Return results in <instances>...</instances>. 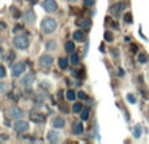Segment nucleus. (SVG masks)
Here are the masks:
<instances>
[{"label": "nucleus", "instance_id": "18", "mask_svg": "<svg viewBox=\"0 0 149 144\" xmlns=\"http://www.w3.org/2000/svg\"><path fill=\"white\" fill-rule=\"evenodd\" d=\"M143 135V129L140 124H137V126H135V130H134V136L136 138V139H139L140 136Z\"/></svg>", "mask_w": 149, "mask_h": 144}, {"label": "nucleus", "instance_id": "20", "mask_svg": "<svg viewBox=\"0 0 149 144\" xmlns=\"http://www.w3.org/2000/svg\"><path fill=\"white\" fill-rule=\"evenodd\" d=\"M65 97H67L68 101H74L76 97H77V94L73 92L72 89H70V90H67V93H65Z\"/></svg>", "mask_w": 149, "mask_h": 144}, {"label": "nucleus", "instance_id": "7", "mask_svg": "<svg viewBox=\"0 0 149 144\" xmlns=\"http://www.w3.org/2000/svg\"><path fill=\"white\" fill-rule=\"evenodd\" d=\"M42 7H43V9L49 13L55 12V10L58 9V4L55 0H45V1L42 3Z\"/></svg>", "mask_w": 149, "mask_h": 144}, {"label": "nucleus", "instance_id": "5", "mask_svg": "<svg viewBox=\"0 0 149 144\" xmlns=\"http://www.w3.org/2000/svg\"><path fill=\"white\" fill-rule=\"evenodd\" d=\"M38 62L42 68H49V67H51L52 63H54V58H52L51 55H42V57H39Z\"/></svg>", "mask_w": 149, "mask_h": 144}, {"label": "nucleus", "instance_id": "27", "mask_svg": "<svg viewBox=\"0 0 149 144\" xmlns=\"http://www.w3.org/2000/svg\"><path fill=\"white\" fill-rule=\"evenodd\" d=\"M89 118V110H81V119L82 121H86Z\"/></svg>", "mask_w": 149, "mask_h": 144}, {"label": "nucleus", "instance_id": "17", "mask_svg": "<svg viewBox=\"0 0 149 144\" xmlns=\"http://www.w3.org/2000/svg\"><path fill=\"white\" fill-rule=\"evenodd\" d=\"M58 64H59V68H62V70H65V68L68 67V59H67V58H59V62H58Z\"/></svg>", "mask_w": 149, "mask_h": 144}, {"label": "nucleus", "instance_id": "24", "mask_svg": "<svg viewBox=\"0 0 149 144\" xmlns=\"http://www.w3.org/2000/svg\"><path fill=\"white\" fill-rule=\"evenodd\" d=\"M46 47H47V50H56V42L54 41V39H51V41H49L47 42V45H46Z\"/></svg>", "mask_w": 149, "mask_h": 144}, {"label": "nucleus", "instance_id": "19", "mask_svg": "<svg viewBox=\"0 0 149 144\" xmlns=\"http://www.w3.org/2000/svg\"><path fill=\"white\" fill-rule=\"evenodd\" d=\"M137 62L141 63V64H145V63L148 62V57H147V54H144V52H140V54L137 55Z\"/></svg>", "mask_w": 149, "mask_h": 144}, {"label": "nucleus", "instance_id": "4", "mask_svg": "<svg viewBox=\"0 0 149 144\" xmlns=\"http://www.w3.org/2000/svg\"><path fill=\"white\" fill-rule=\"evenodd\" d=\"M25 71H26L25 63H20V62H18V63H16V64L12 67V72H10V73H12L13 77H20Z\"/></svg>", "mask_w": 149, "mask_h": 144}, {"label": "nucleus", "instance_id": "21", "mask_svg": "<svg viewBox=\"0 0 149 144\" xmlns=\"http://www.w3.org/2000/svg\"><path fill=\"white\" fill-rule=\"evenodd\" d=\"M82 110V103L81 102H74L72 106V111L73 113H81Z\"/></svg>", "mask_w": 149, "mask_h": 144}, {"label": "nucleus", "instance_id": "11", "mask_svg": "<svg viewBox=\"0 0 149 144\" xmlns=\"http://www.w3.org/2000/svg\"><path fill=\"white\" fill-rule=\"evenodd\" d=\"M47 140L50 143H58L60 140V134L56 131H49L47 134Z\"/></svg>", "mask_w": 149, "mask_h": 144}, {"label": "nucleus", "instance_id": "33", "mask_svg": "<svg viewBox=\"0 0 149 144\" xmlns=\"http://www.w3.org/2000/svg\"><path fill=\"white\" fill-rule=\"evenodd\" d=\"M68 1H71V3H76L77 0H68Z\"/></svg>", "mask_w": 149, "mask_h": 144}, {"label": "nucleus", "instance_id": "25", "mask_svg": "<svg viewBox=\"0 0 149 144\" xmlns=\"http://www.w3.org/2000/svg\"><path fill=\"white\" fill-rule=\"evenodd\" d=\"M7 89H8V85H7V82H4V81H0V94H4V93L7 92Z\"/></svg>", "mask_w": 149, "mask_h": 144}, {"label": "nucleus", "instance_id": "31", "mask_svg": "<svg viewBox=\"0 0 149 144\" xmlns=\"http://www.w3.org/2000/svg\"><path fill=\"white\" fill-rule=\"evenodd\" d=\"M85 5H88V7H92L93 4H94V0H84Z\"/></svg>", "mask_w": 149, "mask_h": 144}, {"label": "nucleus", "instance_id": "9", "mask_svg": "<svg viewBox=\"0 0 149 144\" xmlns=\"http://www.w3.org/2000/svg\"><path fill=\"white\" fill-rule=\"evenodd\" d=\"M24 17H25V21L28 24H30V25H33L34 22H36V13H34L33 9H29L25 12V15H24Z\"/></svg>", "mask_w": 149, "mask_h": 144}, {"label": "nucleus", "instance_id": "28", "mask_svg": "<svg viewBox=\"0 0 149 144\" xmlns=\"http://www.w3.org/2000/svg\"><path fill=\"white\" fill-rule=\"evenodd\" d=\"M127 100L130 101V103H136V97H135L132 93H130V94H127Z\"/></svg>", "mask_w": 149, "mask_h": 144}, {"label": "nucleus", "instance_id": "13", "mask_svg": "<svg viewBox=\"0 0 149 144\" xmlns=\"http://www.w3.org/2000/svg\"><path fill=\"white\" fill-rule=\"evenodd\" d=\"M52 126H54L55 129H63V127L65 126V121L62 117H56V118H54V121H52Z\"/></svg>", "mask_w": 149, "mask_h": 144}, {"label": "nucleus", "instance_id": "12", "mask_svg": "<svg viewBox=\"0 0 149 144\" xmlns=\"http://www.w3.org/2000/svg\"><path fill=\"white\" fill-rule=\"evenodd\" d=\"M72 132L74 135H81L82 132H84V124H82L81 122H76V123H73Z\"/></svg>", "mask_w": 149, "mask_h": 144}, {"label": "nucleus", "instance_id": "8", "mask_svg": "<svg viewBox=\"0 0 149 144\" xmlns=\"http://www.w3.org/2000/svg\"><path fill=\"white\" fill-rule=\"evenodd\" d=\"M33 82H34V75L33 73H28V75H25V76L21 79V85L25 87V88H29Z\"/></svg>", "mask_w": 149, "mask_h": 144}, {"label": "nucleus", "instance_id": "15", "mask_svg": "<svg viewBox=\"0 0 149 144\" xmlns=\"http://www.w3.org/2000/svg\"><path fill=\"white\" fill-rule=\"evenodd\" d=\"M30 119H31L33 122H37V123H39V122H43V121H45V117L41 115V114L31 113V114H30Z\"/></svg>", "mask_w": 149, "mask_h": 144}, {"label": "nucleus", "instance_id": "23", "mask_svg": "<svg viewBox=\"0 0 149 144\" xmlns=\"http://www.w3.org/2000/svg\"><path fill=\"white\" fill-rule=\"evenodd\" d=\"M79 62H80V57L76 52H72V55H71V63L73 66H76V64H79Z\"/></svg>", "mask_w": 149, "mask_h": 144}, {"label": "nucleus", "instance_id": "2", "mask_svg": "<svg viewBox=\"0 0 149 144\" xmlns=\"http://www.w3.org/2000/svg\"><path fill=\"white\" fill-rule=\"evenodd\" d=\"M13 45L18 50H25L29 46V39L26 36H16L13 38Z\"/></svg>", "mask_w": 149, "mask_h": 144}, {"label": "nucleus", "instance_id": "29", "mask_svg": "<svg viewBox=\"0 0 149 144\" xmlns=\"http://www.w3.org/2000/svg\"><path fill=\"white\" fill-rule=\"evenodd\" d=\"M77 97L80 98V100H86L88 96L85 94V92H82V90H80V92H77Z\"/></svg>", "mask_w": 149, "mask_h": 144}, {"label": "nucleus", "instance_id": "26", "mask_svg": "<svg viewBox=\"0 0 149 144\" xmlns=\"http://www.w3.org/2000/svg\"><path fill=\"white\" fill-rule=\"evenodd\" d=\"M113 39H114L113 34H111L110 31H105V41L106 42H113Z\"/></svg>", "mask_w": 149, "mask_h": 144}, {"label": "nucleus", "instance_id": "6", "mask_svg": "<svg viewBox=\"0 0 149 144\" xmlns=\"http://www.w3.org/2000/svg\"><path fill=\"white\" fill-rule=\"evenodd\" d=\"M8 117L12 119H21L24 117V111L22 109L17 108V106H13V108H10L8 110Z\"/></svg>", "mask_w": 149, "mask_h": 144}, {"label": "nucleus", "instance_id": "1", "mask_svg": "<svg viewBox=\"0 0 149 144\" xmlns=\"http://www.w3.org/2000/svg\"><path fill=\"white\" fill-rule=\"evenodd\" d=\"M56 26H58V24L54 18L46 17V18H43V21H42V24H41V30H42V33H45V34H51L56 30Z\"/></svg>", "mask_w": 149, "mask_h": 144}, {"label": "nucleus", "instance_id": "14", "mask_svg": "<svg viewBox=\"0 0 149 144\" xmlns=\"http://www.w3.org/2000/svg\"><path fill=\"white\" fill-rule=\"evenodd\" d=\"M85 38V34L82 30H74L73 31V39L76 42H82Z\"/></svg>", "mask_w": 149, "mask_h": 144}, {"label": "nucleus", "instance_id": "10", "mask_svg": "<svg viewBox=\"0 0 149 144\" xmlns=\"http://www.w3.org/2000/svg\"><path fill=\"white\" fill-rule=\"evenodd\" d=\"M123 7H124V4H122V3H118V4H114L113 7L110 8L111 15H114V16H116V17H118V16L122 13V10H123Z\"/></svg>", "mask_w": 149, "mask_h": 144}, {"label": "nucleus", "instance_id": "22", "mask_svg": "<svg viewBox=\"0 0 149 144\" xmlns=\"http://www.w3.org/2000/svg\"><path fill=\"white\" fill-rule=\"evenodd\" d=\"M65 51L71 52V54L74 51V43H73L72 41H68L67 43H65Z\"/></svg>", "mask_w": 149, "mask_h": 144}, {"label": "nucleus", "instance_id": "30", "mask_svg": "<svg viewBox=\"0 0 149 144\" xmlns=\"http://www.w3.org/2000/svg\"><path fill=\"white\" fill-rule=\"evenodd\" d=\"M4 76H5V70H4V67L0 64V79H3Z\"/></svg>", "mask_w": 149, "mask_h": 144}, {"label": "nucleus", "instance_id": "3", "mask_svg": "<svg viewBox=\"0 0 149 144\" xmlns=\"http://www.w3.org/2000/svg\"><path fill=\"white\" fill-rule=\"evenodd\" d=\"M13 129H15L16 132H25L29 130V123L26 121H24V119H17V121L15 122V124H13Z\"/></svg>", "mask_w": 149, "mask_h": 144}, {"label": "nucleus", "instance_id": "16", "mask_svg": "<svg viewBox=\"0 0 149 144\" xmlns=\"http://www.w3.org/2000/svg\"><path fill=\"white\" fill-rule=\"evenodd\" d=\"M79 25L81 26L82 29H90L92 22H90V20H88V18H82L81 21H79Z\"/></svg>", "mask_w": 149, "mask_h": 144}, {"label": "nucleus", "instance_id": "32", "mask_svg": "<svg viewBox=\"0 0 149 144\" xmlns=\"http://www.w3.org/2000/svg\"><path fill=\"white\" fill-rule=\"evenodd\" d=\"M126 22H130V24L132 22V16L130 15V13H127L126 15Z\"/></svg>", "mask_w": 149, "mask_h": 144}]
</instances>
